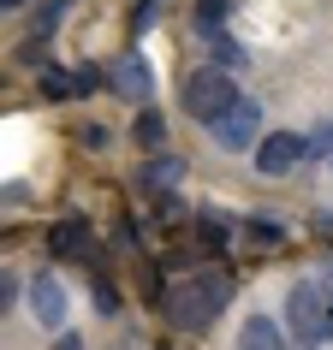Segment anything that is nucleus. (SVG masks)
I'll return each mask as SVG.
<instances>
[{
  "label": "nucleus",
  "instance_id": "4468645a",
  "mask_svg": "<svg viewBox=\"0 0 333 350\" xmlns=\"http://www.w3.org/2000/svg\"><path fill=\"white\" fill-rule=\"evenodd\" d=\"M226 6H232V0H197V36H214V30H221Z\"/></svg>",
  "mask_w": 333,
  "mask_h": 350
},
{
  "label": "nucleus",
  "instance_id": "412c9836",
  "mask_svg": "<svg viewBox=\"0 0 333 350\" xmlns=\"http://www.w3.org/2000/svg\"><path fill=\"white\" fill-rule=\"evenodd\" d=\"M77 143H84V148H108V125H84V131H77Z\"/></svg>",
  "mask_w": 333,
  "mask_h": 350
},
{
  "label": "nucleus",
  "instance_id": "f257e3e1",
  "mask_svg": "<svg viewBox=\"0 0 333 350\" xmlns=\"http://www.w3.org/2000/svg\"><path fill=\"white\" fill-rule=\"evenodd\" d=\"M226 303H232V273L208 267V273H190L179 291H166V321L179 332H203Z\"/></svg>",
  "mask_w": 333,
  "mask_h": 350
},
{
  "label": "nucleus",
  "instance_id": "393cba45",
  "mask_svg": "<svg viewBox=\"0 0 333 350\" xmlns=\"http://www.w3.org/2000/svg\"><path fill=\"white\" fill-rule=\"evenodd\" d=\"M328 166H333V161H328Z\"/></svg>",
  "mask_w": 333,
  "mask_h": 350
},
{
  "label": "nucleus",
  "instance_id": "b1692460",
  "mask_svg": "<svg viewBox=\"0 0 333 350\" xmlns=\"http://www.w3.org/2000/svg\"><path fill=\"white\" fill-rule=\"evenodd\" d=\"M0 6H6V12H18V6H24V0H0Z\"/></svg>",
  "mask_w": 333,
  "mask_h": 350
},
{
  "label": "nucleus",
  "instance_id": "20e7f679",
  "mask_svg": "<svg viewBox=\"0 0 333 350\" xmlns=\"http://www.w3.org/2000/svg\"><path fill=\"white\" fill-rule=\"evenodd\" d=\"M208 137H214V148H226V154H244V148L262 143V107L244 95L238 107H226L214 125H208Z\"/></svg>",
  "mask_w": 333,
  "mask_h": 350
},
{
  "label": "nucleus",
  "instance_id": "6e6552de",
  "mask_svg": "<svg viewBox=\"0 0 333 350\" xmlns=\"http://www.w3.org/2000/svg\"><path fill=\"white\" fill-rule=\"evenodd\" d=\"M238 350H292V345H286L280 321H268V314H250V321L238 327Z\"/></svg>",
  "mask_w": 333,
  "mask_h": 350
},
{
  "label": "nucleus",
  "instance_id": "f3484780",
  "mask_svg": "<svg viewBox=\"0 0 333 350\" xmlns=\"http://www.w3.org/2000/svg\"><path fill=\"white\" fill-rule=\"evenodd\" d=\"M66 6H72V0H42V6H36V30H30V36H54V24H60Z\"/></svg>",
  "mask_w": 333,
  "mask_h": 350
},
{
  "label": "nucleus",
  "instance_id": "1a4fd4ad",
  "mask_svg": "<svg viewBox=\"0 0 333 350\" xmlns=\"http://www.w3.org/2000/svg\"><path fill=\"white\" fill-rule=\"evenodd\" d=\"M48 250H54V256H84L95 267V256H90V226L84 220H60L54 232H48Z\"/></svg>",
  "mask_w": 333,
  "mask_h": 350
},
{
  "label": "nucleus",
  "instance_id": "7ed1b4c3",
  "mask_svg": "<svg viewBox=\"0 0 333 350\" xmlns=\"http://www.w3.org/2000/svg\"><path fill=\"white\" fill-rule=\"evenodd\" d=\"M238 77L226 72V66H203V72L185 77V113L190 119H203V125H214L226 107H238Z\"/></svg>",
  "mask_w": 333,
  "mask_h": 350
},
{
  "label": "nucleus",
  "instance_id": "4be33fe9",
  "mask_svg": "<svg viewBox=\"0 0 333 350\" xmlns=\"http://www.w3.org/2000/svg\"><path fill=\"white\" fill-rule=\"evenodd\" d=\"M54 350H84V338H77V332H60V345Z\"/></svg>",
  "mask_w": 333,
  "mask_h": 350
},
{
  "label": "nucleus",
  "instance_id": "0eeeda50",
  "mask_svg": "<svg viewBox=\"0 0 333 350\" xmlns=\"http://www.w3.org/2000/svg\"><path fill=\"white\" fill-rule=\"evenodd\" d=\"M30 314H36L48 332L66 327V291H60L54 273H36V279H30Z\"/></svg>",
  "mask_w": 333,
  "mask_h": 350
},
{
  "label": "nucleus",
  "instance_id": "9b49d317",
  "mask_svg": "<svg viewBox=\"0 0 333 350\" xmlns=\"http://www.w3.org/2000/svg\"><path fill=\"white\" fill-rule=\"evenodd\" d=\"M131 143L137 148H149V154H155V148L166 143V119L155 107H137V119H131Z\"/></svg>",
  "mask_w": 333,
  "mask_h": 350
},
{
  "label": "nucleus",
  "instance_id": "423d86ee",
  "mask_svg": "<svg viewBox=\"0 0 333 350\" xmlns=\"http://www.w3.org/2000/svg\"><path fill=\"white\" fill-rule=\"evenodd\" d=\"M108 90H119L125 101L149 107V90H155V72H149V59H137V54L113 59V72H108Z\"/></svg>",
  "mask_w": 333,
  "mask_h": 350
},
{
  "label": "nucleus",
  "instance_id": "aec40b11",
  "mask_svg": "<svg viewBox=\"0 0 333 350\" xmlns=\"http://www.w3.org/2000/svg\"><path fill=\"white\" fill-rule=\"evenodd\" d=\"M155 12H161V0H143V6H137V18H131V30H137V36H143L149 24H155Z\"/></svg>",
  "mask_w": 333,
  "mask_h": 350
},
{
  "label": "nucleus",
  "instance_id": "5701e85b",
  "mask_svg": "<svg viewBox=\"0 0 333 350\" xmlns=\"http://www.w3.org/2000/svg\"><path fill=\"white\" fill-rule=\"evenodd\" d=\"M315 232H321V238H333V214H315Z\"/></svg>",
  "mask_w": 333,
  "mask_h": 350
},
{
  "label": "nucleus",
  "instance_id": "39448f33",
  "mask_svg": "<svg viewBox=\"0 0 333 350\" xmlns=\"http://www.w3.org/2000/svg\"><path fill=\"white\" fill-rule=\"evenodd\" d=\"M297 161H304V137H292V131H274V137L256 143V166L268 172V178H286Z\"/></svg>",
  "mask_w": 333,
  "mask_h": 350
},
{
  "label": "nucleus",
  "instance_id": "ddd939ff",
  "mask_svg": "<svg viewBox=\"0 0 333 350\" xmlns=\"http://www.w3.org/2000/svg\"><path fill=\"white\" fill-rule=\"evenodd\" d=\"M244 238L262 243V250H274V243H286V226L268 220V214H256V220H244Z\"/></svg>",
  "mask_w": 333,
  "mask_h": 350
},
{
  "label": "nucleus",
  "instance_id": "f8f14e48",
  "mask_svg": "<svg viewBox=\"0 0 333 350\" xmlns=\"http://www.w3.org/2000/svg\"><path fill=\"white\" fill-rule=\"evenodd\" d=\"M36 90L48 95V101H66V95H84V77H77V72H54V66H48V72L36 77Z\"/></svg>",
  "mask_w": 333,
  "mask_h": 350
},
{
  "label": "nucleus",
  "instance_id": "6ab92c4d",
  "mask_svg": "<svg viewBox=\"0 0 333 350\" xmlns=\"http://www.w3.org/2000/svg\"><path fill=\"white\" fill-rule=\"evenodd\" d=\"M197 226H203L197 238H203L208 250H226V238H232V232H226V220H221V214H203V220H197Z\"/></svg>",
  "mask_w": 333,
  "mask_h": 350
},
{
  "label": "nucleus",
  "instance_id": "2eb2a0df",
  "mask_svg": "<svg viewBox=\"0 0 333 350\" xmlns=\"http://www.w3.org/2000/svg\"><path fill=\"white\" fill-rule=\"evenodd\" d=\"M203 42L214 48V59H221L226 72H238V66H244V48H238V42H226V30H214V36H203Z\"/></svg>",
  "mask_w": 333,
  "mask_h": 350
},
{
  "label": "nucleus",
  "instance_id": "f03ea898",
  "mask_svg": "<svg viewBox=\"0 0 333 350\" xmlns=\"http://www.w3.org/2000/svg\"><path fill=\"white\" fill-rule=\"evenodd\" d=\"M286 332H292L297 350H321L333 345V303L315 279H297L286 291Z\"/></svg>",
  "mask_w": 333,
  "mask_h": 350
},
{
  "label": "nucleus",
  "instance_id": "9d476101",
  "mask_svg": "<svg viewBox=\"0 0 333 350\" xmlns=\"http://www.w3.org/2000/svg\"><path fill=\"white\" fill-rule=\"evenodd\" d=\"M179 172H185V161H179V154H161V161H149L143 172H137V185H143V196H161Z\"/></svg>",
  "mask_w": 333,
  "mask_h": 350
},
{
  "label": "nucleus",
  "instance_id": "dca6fc26",
  "mask_svg": "<svg viewBox=\"0 0 333 350\" xmlns=\"http://www.w3.org/2000/svg\"><path fill=\"white\" fill-rule=\"evenodd\" d=\"M90 297H95V309H101V314H119V291H113L108 279H101V267L90 273Z\"/></svg>",
  "mask_w": 333,
  "mask_h": 350
},
{
  "label": "nucleus",
  "instance_id": "a211bd4d",
  "mask_svg": "<svg viewBox=\"0 0 333 350\" xmlns=\"http://www.w3.org/2000/svg\"><path fill=\"white\" fill-rule=\"evenodd\" d=\"M304 161H333V125H315V137L304 143Z\"/></svg>",
  "mask_w": 333,
  "mask_h": 350
}]
</instances>
